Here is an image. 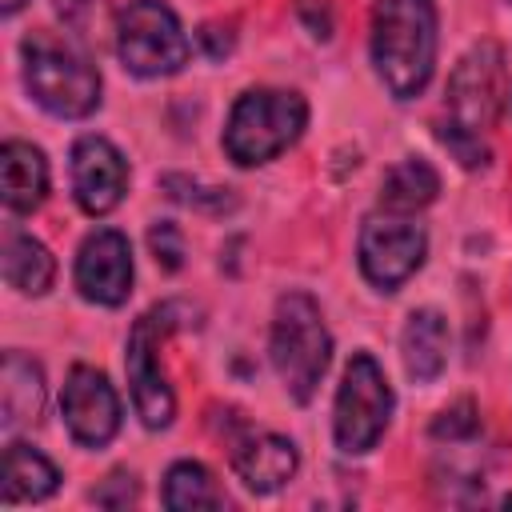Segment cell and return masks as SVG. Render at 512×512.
<instances>
[{
    "label": "cell",
    "instance_id": "6da1fadb",
    "mask_svg": "<svg viewBox=\"0 0 512 512\" xmlns=\"http://www.w3.org/2000/svg\"><path fill=\"white\" fill-rule=\"evenodd\" d=\"M508 100V60L496 40L472 44L444 88V116L436 124V140L460 160V168H484L488 144L484 136L496 128Z\"/></svg>",
    "mask_w": 512,
    "mask_h": 512
},
{
    "label": "cell",
    "instance_id": "7a4b0ae2",
    "mask_svg": "<svg viewBox=\"0 0 512 512\" xmlns=\"http://www.w3.org/2000/svg\"><path fill=\"white\" fill-rule=\"evenodd\" d=\"M436 0H376L372 8V64L392 100H416L436 72L440 44Z\"/></svg>",
    "mask_w": 512,
    "mask_h": 512
},
{
    "label": "cell",
    "instance_id": "3957f363",
    "mask_svg": "<svg viewBox=\"0 0 512 512\" xmlns=\"http://www.w3.org/2000/svg\"><path fill=\"white\" fill-rule=\"evenodd\" d=\"M20 60H24V88L44 112L60 120H84L100 108L96 64L56 32L48 28L28 32L20 40Z\"/></svg>",
    "mask_w": 512,
    "mask_h": 512
},
{
    "label": "cell",
    "instance_id": "277c9868",
    "mask_svg": "<svg viewBox=\"0 0 512 512\" xmlns=\"http://www.w3.org/2000/svg\"><path fill=\"white\" fill-rule=\"evenodd\" d=\"M268 356L296 404H308L332 364V332L324 324L320 304L308 292H284L272 312Z\"/></svg>",
    "mask_w": 512,
    "mask_h": 512
},
{
    "label": "cell",
    "instance_id": "5b68a950",
    "mask_svg": "<svg viewBox=\"0 0 512 512\" xmlns=\"http://www.w3.org/2000/svg\"><path fill=\"white\" fill-rule=\"evenodd\" d=\"M308 128V104L288 88H248L236 96L224 124V152L240 168L276 160Z\"/></svg>",
    "mask_w": 512,
    "mask_h": 512
},
{
    "label": "cell",
    "instance_id": "8992f818",
    "mask_svg": "<svg viewBox=\"0 0 512 512\" xmlns=\"http://www.w3.org/2000/svg\"><path fill=\"white\" fill-rule=\"evenodd\" d=\"M192 308L180 304V300H168V304H156L148 308L144 316H136L132 332H128V348H124V368H128V388H132V408L140 416L144 428H168L172 416H176V392L164 376V364H160V344L168 332H176L180 316H188Z\"/></svg>",
    "mask_w": 512,
    "mask_h": 512
},
{
    "label": "cell",
    "instance_id": "52a82bcc",
    "mask_svg": "<svg viewBox=\"0 0 512 512\" xmlns=\"http://www.w3.org/2000/svg\"><path fill=\"white\" fill-rule=\"evenodd\" d=\"M392 384L372 352H352L344 364L336 404H332V440L344 456H364L380 444L392 420Z\"/></svg>",
    "mask_w": 512,
    "mask_h": 512
},
{
    "label": "cell",
    "instance_id": "ba28073f",
    "mask_svg": "<svg viewBox=\"0 0 512 512\" xmlns=\"http://www.w3.org/2000/svg\"><path fill=\"white\" fill-rule=\"evenodd\" d=\"M116 56L132 76L160 80L188 64L192 44L164 0H128L116 12Z\"/></svg>",
    "mask_w": 512,
    "mask_h": 512
},
{
    "label": "cell",
    "instance_id": "9c48e42d",
    "mask_svg": "<svg viewBox=\"0 0 512 512\" xmlns=\"http://www.w3.org/2000/svg\"><path fill=\"white\" fill-rule=\"evenodd\" d=\"M356 256H360V272L372 288L380 292H396L404 280H412L428 256V232L408 220L404 212H372L360 224V240H356Z\"/></svg>",
    "mask_w": 512,
    "mask_h": 512
},
{
    "label": "cell",
    "instance_id": "30bf717a",
    "mask_svg": "<svg viewBox=\"0 0 512 512\" xmlns=\"http://www.w3.org/2000/svg\"><path fill=\"white\" fill-rule=\"evenodd\" d=\"M60 416L76 444L104 448L120 432V396L92 364H76L60 388Z\"/></svg>",
    "mask_w": 512,
    "mask_h": 512
},
{
    "label": "cell",
    "instance_id": "8fae6325",
    "mask_svg": "<svg viewBox=\"0 0 512 512\" xmlns=\"http://www.w3.org/2000/svg\"><path fill=\"white\" fill-rule=\"evenodd\" d=\"M132 244L124 232L116 228H96L84 236L80 252H76V268H72V280H76V292L92 304H104V308H120L128 296H132Z\"/></svg>",
    "mask_w": 512,
    "mask_h": 512
},
{
    "label": "cell",
    "instance_id": "7c38bea8",
    "mask_svg": "<svg viewBox=\"0 0 512 512\" xmlns=\"http://www.w3.org/2000/svg\"><path fill=\"white\" fill-rule=\"evenodd\" d=\"M128 192V160L108 136H80L72 144V196L88 216H108Z\"/></svg>",
    "mask_w": 512,
    "mask_h": 512
},
{
    "label": "cell",
    "instance_id": "4fadbf2b",
    "mask_svg": "<svg viewBox=\"0 0 512 512\" xmlns=\"http://www.w3.org/2000/svg\"><path fill=\"white\" fill-rule=\"evenodd\" d=\"M228 460H232L236 480L256 496H268V492L284 488L300 468L296 444L288 436H280V432H248V436H240L232 444Z\"/></svg>",
    "mask_w": 512,
    "mask_h": 512
},
{
    "label": "cell",
    "instance_id": "5bb4252c",
    "mask_svg": "<svg viewBox=\"0 0 512 512\" xmlns=\"http://www.w3.org/2000/svg\"><path fill=\"white\" fill-rule=\"evenodd\" d=\"M44 396H48L44 368L20 348H8L0 368V432L16 436L20 428H32L44 412Z\"/></svg>",
    "mask_w": 512,
    "mask_h": 512
},
{
    "label": "cell",
    "instance_id": "9a60e30c",
    "mask_svg": "<svg viewBox=\"0 0 512 512\" xmlns=\"http://www.w3.org/2000/svg\"><path fill=\"white\" fill-rule=\"evenodd\" d=\"M0 188L4 208L16 216L36 212L48 200V160L28 140H4L0 148Z\"/></svg>",
    "mask_w": 512,
    "mask_h": 512
},
{
    "label": "cell",
    "instance_id": "2e32d148",
    "mask_svg": "<svg viewBox=\"0 0 512 512\" xmlns=\"http://www.w3.org/2000/svg\"><path fill=\"white\" fill-rule=\"evenodd\" d=\"M400 356L416 384H432L448 364V320L436 308H416L400 332Z\"/></svg>",
    "mask_w": 512,
    "mask_h": 512
},
{
    "label": "cell",
    "instance_id": "e0dca14e",
    "mask_svg": "<svg viewBox=\"0 0 512 512\" xmlns=\"http://www.w3.org/2000/svg\"><path fill=\"white\" fill-rule=\"evenodd\" d=\"M0 272H4V284L16 288L20 296H44L56 280V260L32 232L8 228L4 252H0Z\"/></svg>",
    "mask_w": 512,
    "mask_h": 512
},
{
    "label": "cell",
    "instance_id": "ac0fdd59",
    "mask_svg": "<svg viewBox=\"0 0 512 512\" xmlns=\"http://www.w3.org/2000/svg\"><path fill=\"white\" fill-rule=\"evenodd\" d=\"M56 488H60L56 464L40 448H32L24 440H8V448H4V500L8 504H36V500H48Z\"/></svg>",
    "mask_w": 512,
    "mask_h": 512
},
{
    "label": "cell",
    "instance_id": "d6986e66",
    "mask_svg": "<svg viewBox=\"0 0 512 512\" xmlns=\"http://www.w3.org/2000/svg\"><path fill=\"white\" fill-rule=\"evenodd\" d=\"M436 196H440V176L428 160H416V156L392 164L388 176L380 180V208H388V212L412 216V212L428 208Z\"/></svg>",
    "mask_w": 512,
    "mask_h": 512
},
{
    "label": "cell",
    "instance_id": "ffe728a7",
    "mask_svg": "<svg viewBox=\"0 0 512 512\" xmlns=\"http://www.w3.org/2000/svg\"><path fill=\"white\" fill-rule=\"evenodd\" d=\"M164 508L184 512V508H224V492L216 488L212 472L196 460H176L164 472V488H160Z\"/></svg>",
    "mask_w": 512,
    "mask_h": 512
},
{
    "label": "cell",
    "instance_id": "44dd1931",
    "mask_svg": "<svg viewBox=\"0 0 512 512\" xmlns=\"http://www.w3.org/2000/svg\"><path fill=\"white\" fill-rule=\"evenodd\" d=\"M148 248H152L156 264H160L164 272H176V268L184 264V236H180V228H176L172 220H156V224L148 228Z\"/></svg>",
    "mask_w": 512,
    "mask_h": 512
},
{
    "label": "cell",
    "instance_id": "7402d4cb",
    "mask_svg": "<svg viewBox=\"0 0 512 512\" xmlns=\"http://www.w3.org/2000/svg\"><path fill=\"white\" fill-rule=\"evenodd\" d=\"M476 428H480V416H476V408H472V400H460V404H452V408H444L436 420H432V436L436 440H468V436H476Z\"/></svg>",
    "mask_w": 512,
    "mask_h": 512
},
{
    "label": "cell",
    "instance_id": "603a6c76",
    "mask_svg": "<svg viewBox=\"0 0 512 512\" xmlns=\"http://www.w3.org/2000/svg\"><path fill=\"white\" fill-rule=\"evenodd\" d=\"M108 484L116 488V492H104V488H96L92 492V500L96 504H104V508H124V504H132L136 500V476L132 472H116V476H108Z\"/></svg>",
    "mask_w": 512,
    "mask_h": 512
},
{
    "label": "cell",
    "instance_id": "cb8c5ba5",
    "mask_svg": "<svg viewBox=\"0 0 512 512\" xmlns=\"http://www.w3.org/2000/svg\"><path fill=\"white\" fill-rule=\"evenodd\" d=\"M84 8H88V0H56V12H60L64 20H72V24L80 20V12H84Z\"/></svg>",
    "mask_w": 512,
    "mask_h": 512
},
{
    "label": "cell",
    "instance_id": "d4e9b609",
    "mask_svg": "<svg viewBox=\"0 0 512 512\" xmlns=\"http://www.w3.org/2000/svg\"><path fill=\"white\" fill-rule=\"evenodd\" d=\"M24 4H28V0H0V12H4V16H16Z\"/></svg>",
    "mask_w": 512,
    "mask_h": 512
}]
</instances>
